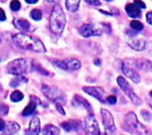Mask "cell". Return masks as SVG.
Instances as JSON below:
<instances>
[{"label": "cell", "mask_w": 152, "mask_h": 135, "mask_svg": "<svg viewBox=\"0 0 152 135\" xmlns=\"http://www.w3.org/2000/svg\"><path fill=\"white\" fill-rule=\"evenodd\" d=\"M61 127L66 131V132H71V131H75V132H78L80 130H82L83 126H82V122L79 120H69V121H66L61 123Z\"/></svg>", "instance_id": "13"}, {"label": "cell", "mask_w": 152, "mask_h": 135, "mask_svg": "<svg viewBox=\"0 0 152 135\" xmlns=\"http://www.w3.org/2000/svg\"><path fill=\"white\" fill-rule=\"evenodd\" d=\"M121 69H122L123 73H124L128 78H130L134 83L139 84V83L141 82V77H140V75H139L133 68L128 67V66L123 64Z\"/></svg>", "instance_id": "14"}, {"label": "cell", "mask_w": 152, "mask_h": 135, "mask_svg": "<svg viewBox=\"0 0 152 135\" xmlns=\"http://www.w3.org/2000/svg\"><path fill=\"white\" fill-rule=\"evenodd\" d=\"M33 69L37 71L38 73H40L42 76H49L50 75V72L47 71L45 69H44L43 67H41V65L37 64V63H33Z\"/></svg>", "instance_id": "28"}, {"label": "cell", "mask_w": 152, "mask_h": 135, "mask_svg": "<svg viewBox=\"0 0 152 135\" xmlns=\"http://www.w3.org/2000/svg\"><path fill=\"white\" fill-rule=\"evenodd\" d=\"M34 61L30 59L27 58H20L12 61L8 63L6 67V70L9 74L19 77L24 74L29 73L33 69Z\"/></svg>", "instance_id": "4"}, {"label": "cell", "mask_w": 152, "mask_h": 135, "mask_svg": "<svg viewBox=\"0 0 152 135\" xmlns=\"http://www.w3.org/2000/svg\"><path fill=\"white\" fill-rule=\"evenodd\" d=\"M9 112V107L5 103H0V116H6Z\"/></svg>", "instance_id": "30"}, {"label": "cell", "mask_w": 152, "mask_h": 135, "mask_svg": "<svg viewBox=\"0 0 152 135\" xmlns=\"http://www.w3.org/2000/svg\"><path fill=\"white\" fill-rule=\"evenodd\" d=\"M83 91L86 93H87L88 95L97 99L100 102H102V103L106 102V99H107V97H105L106 93L102 87H100V86H84Z\"/></svg>", "instance_id": "12"}, {"label": "cell", "mask_w": 152, "mask_h": 135, "mask_svg": "<svg viewBox=\"0 0 152 135\" xmlns=\"http://www.w3.org/2000/svg\"><path fill=\"white\" fill-rule=\"evenodd\" d=\"M29 15H30V18L33 19L36 21L41 20L42 17H43V13H42V12L39 9H33V10H31Z\"/></svg>", "instance_id": "25"}, {"label": "cell", "mask_w": 152, "mask_h": 135, "mask_svg": "<svg viewBox=\"0 0 152 135\" xmlns=\"http://www.w3.org/2000/svg\"><path fill=\"white\" fill-rule=\"evenodd\" d=\"M94 63L96 66H100V65H101V60H100V59H95V60L94 61Z\"/></svg>", "instance_id": "40"}, {"label": "cell", "mask_w": 152, "mask_h": 135, "mask_svg": "<svg viewBox=\"0 0 152 135\" xmlns=\"http://www.w3.org/2000/svg\"><path fill=\"white\" fill-rule=\"evenodd\" d=\"M123 64L130 67H135L137 69H140L142 70H145V71H150L152 72V61L148 60V59H144V58H138V59H134V58H128L124 60Z\"/></svg>", "instance_id": "8"}, {"label": "cell", "mask_w": 152, "mask_h": 135, "mask_svg": "<svg viewBox=\"0 0 152 135\" xmlns=\"http://www.w3.org/2000/svg\"><path fill=\"white\" fill-rule=\"evenodd\" d=\"M85 131L86 135H101L100 127L94 114H89L85 120Z\"/></svg>", "instance_id": "10"}, {"label": "cell", "mask_w": 152, "mask_h": 135, "mask_svg": "<svg viewBox=\"0 0 152 135\" xmlns=\"http://www.w3.org/2000/svg\"><path fill=\"white\" fill-rule=\"evenodd\" d=\"M128 45L135 51H143L147 47V43L144 39H134L128 42Z\"/></svg>", "instance_id": "20"}, {"label": "cell", "mask_w": 152, "mask_h": 135, "mask_svg": "<svg viewBox=\"0 0 152 135\" xmlns=\"http://www.w3.org/2000/svg\"><path fill=\"white\" fill-rule=\"evenodd\" d=\"M146 20H147V22L149 24L152 25V11L147 12V14H146Z\"/></svg>", "instance_id": "37"}, {"label": "cell", "mask_w": 152, "mask_h": 135, "mask_svg": "<svg viewBox=\"0 0 152 135\" xmlns=\"http://www.w3.org/2000/svg\"><path fill=\"white\" fill-rule=\"evenodd\" d=\"M142 116L146 121H151V114L147 110H142Z\"/></svg>", "instance_id": "33"}, {"label": "cell", "mask_w": 152, "mask_h": 135, "mask_svg": "<svg viewBox=\"0 0 152 135\" xmlns=\"http://www.w3.org/2000/svg\"><path fill=\"white\" fill-rule=\"evenodd\" d=\"M150 96L151 97V99H152V91H151V92H150Z\"/></svg>", "instance_id": "42"}, {"label": "cell", "mask_w": 152, "mask_h": 135, "mask_svg": "<svg viewBox=\"0 0 152 135\" xmlns=\"http://www.w3.org/2000/svg\"><path fill=\"white\" fill-rule=\"evenodd\" d=\"M86 3H87L90 5H94V6H99L101 5V2L100 0H85Z\"/></svg>", "instance_id": "34"}, {"label": "cell", "mask_w": 152, "mask_h": 135, "mask_svg": "<svg viewBox=\"0 0 152 135\" xmlns=\"http://www.w3.org/2000/svg\"><path fill=\"white\" fill-rule=\"evenodd\" d=\"M55 105H56V109H57V110L59 111V113H61V115H65V114H66V113H65V110H64V109H63V107H62L61 104L57 103V104H55Z\"/></svg>", "instance_id": "35"}, {"label": "cell", "mask_w": 152, "mask_h": 135, "mask_svg": "<svg viewBox=\"0 0 152 135\" xmlns=\"http://www.w3.org/2000/svg\"><path fill=\"white\" fill-rule=\"evenodd\" d=\"M53 63L64 70H78L81 69V62L77 59L70 58V59H66L63 61H54Z\"/></svg>", "instance_id": "9"}, {"label": "cell", "mask_w": 152, "mask_h": 135, "mask_svg": "<svg viewBox=\"0 0 152 135\" xmlns=\"http://www.w3.org/2000/svg\"><path fill=\"white\" fill-rule=\"evenodd\" d=\"M23 93L20 91H14L11 93V101L13 102H19L23 100Z\"/></svg>", "instance_id": "26"}, {"label": "cell", "mask_w": 152, "mask_h": 135, "mask_svg": "<svg viewBox=\"0 0 152 135\" xmlns=\"http://www.w3.org/2000/svg\"><path fill=\"white\" fill-rule=\"evenodd\" d=\"M72 103H73V106H76V107H82V108L87 109V110L90 112V114H94V113H93V109H92L90 103H89L85 98H83L82 96L75 95L74 98H73Z\"/></svg>", "instance_id": "17"}, {"label": "cell", "mask_w": 152, "mask_h": 135, "mask_svg": "<svg viewBox=\"0 0 152 135\" xmlns=\"http://www.w3.org/2000/svg\"><path fill=\"white\" fill-rule=\"evenodd\" d=\"M43 135H60L61 131L58 127L53 126V125H46L42 129Z\"/></svg>", "instance_id": "23"}, {"label": "cell", "mask_w": 152, "mask_h": 135, "mask_svg": "<svg viewBox=\"0 0 152 135\" xmlns=\"http://www.w3.org/2000/svg\"><path fill=\"white\" fill-rule=\"evenodd\" d=\"M105 1H108V2H110V1H112V0H105Z\"/></svg>", "instance_id": "45"}, {"label": "cell", "mask_w": 152, "mask_h": 135, "mask_svg": "<svg viewBox=\"0 0 152 135\" xmlns=\"http://www.w3.org/2000/svg\"><path fill=\"white\" fill-rule=\"evenodd\" d=\"M6 20V14L4 12V11L0 8V21H4Z\"/></svg>", "instance_id": "36"}, {"label": "cell", "mask_w": 152, "mask_h": 135, "mask_svg": "<svg viewBox=\"0 0 152 135\" xmlns=\"http://www.w3.org/2000/svg\"><path fill=\"white\" fill-rule=\"evenodd\" d=\"M117 82H118V86L122 89V91L126 93V95L133 102V104H134L135 106H140L142 104V100L134 93L133 87L129 85V83L126 81V78L119 76L117 79Z\"/></svg>", "instance_id": "6"}, {"label": "cell", "mask_w": 152, "mask_h": 135, "mask_svg": "<svg viewBox=\"0 0 152 135\" xmlns=\"http://www.w3.org/2000/svg\"><path fill=\"white\" fill-rule=\"evenodd\" d=\"M41 131L40 120L38 117H34L29 123L28 129L25 131V135H38Z\"/></svg>", "instance_id": "16"}, {"label": "cell", "mask_w": 152, "mask_h": 135, "mask_svg": "<svg viewBox=\"0 0 152 135\" xmlns=\"http://www.w3.org/2000/svg\"><path fill=\"white\" fill-rule=\"evenodd\" d=\"M3 135H7V134H3Z\"/></svg>", "instance_id": "47"}, {"label": "cell", "mask_w": 152, "mask_h": 135, "mask_svg": "<svg viewBox=\"0 0 152 135\" xmlns=\"http://www.w3.org/2000/svg\"><path fill=\"white\" fill-rule=\"evenodd\" d=\"M126 12L127 15L131 18H138V17H141L142 15L141 9L138 6H136L134 3L127 4L126 5Z\"/></svg>", "instance_id": "19"}, {"label": "cell", "mask_w": 152, "mask_h": 135, "mask_svg": "<svg viewBox=\"0 0 152 135\" xmlns=\"http://www.w3.org/2000/svg\"><path fill=\"white\" fill-rule=\"evenodd\" d=\"M80 0H65V6L69 12H76L79 9Z\"/></svg>", "instance_id": "22"}, {"label": "cell", "mask_w": 152, "mask_h": 135, "mask_svg": "<svg viewBox=\"0 0 152 135\" xmlns=\"http://www.w3.org/2000/svg\"><path fill=\"white\" fill-rule=\"evenodd\" d=\"M149 103H150V105H151V108H152V102H149Z\"/></svg>", "instance_id": "44"}, {"label": "cell", "mask_w": 152, "mask_h": 135, "mask_svg": "<svg viewBox=\"0 0 152 135\" xmlns=\"http://www.w3.org/2000/svg\"><path fill=\"white\" fill-rule=\"evenodd\" d=\"M12 24L15 27V28L23 31V32H28L30 30L31 25L28 22V20H25V19H13L12 20Z\"/></svg>", "instance_id": "18"}, {"label": "cell", "mask_w": 152, "mask_h": 135, "mask_svg": "<svg viewBox=\"0 0 152 135\" xmlns=\"http://www.w3.org/2000/svg\"><path fill=\"white\" fill-rule=\"evenodd\" d=\"M26 84L28 83V78H26L25 77L23 76H19V77H16L15 78H13L11 82H10V86L11 87H17L19 86L20 84Z\"/></svg>", "instance_id": "24"}, {"label": "cell", "mask_w": 152, "mask_h": 135, "mask_svg": "<svg viewBox=\"0 0 152 135\" xmlns=\"http://www.w3.org/2000/svg\"><path fill=\"white\" fill-rule=\"evenodd\" d=\"M130 26L133 29H134L135 31H141L143 29L144 26H143V23L139 21V20H134L131 21L130 23Z\"/></svg>", "instance_id": "27"}, {"label": "cell", "mask_w": 152, "mask_h": 135, "mask_svg": "<svg viewBox=\"0 0 152 135\" xmlns=\"http://www.w3.org/2000/svg\"><path fill=\"white\" fill-rule=\"evenodd\" d=\"M45 1L47 2V3H55L56 4L59 0H45Z\"/></svg>", "instance_id": "41"}, {"label": "cell", "mask_w": 152, "mask_h": 135, "mask_svg": "<svg viewBox=\"0 0 152 135\" xmlns=\"http://www.w3.org/2000/svg\"><path fill=\"white\" fill-rule=\"evenodd\" d=\"M21 7V4L19 0H12L10 3V8L13 12H18Z\"/></svg>", "instance_id": "29"}, {"label": "cell", "mask_w": 152, "mask_h": 135, "mask_svg": "<svg viewBox=\"0 0 152 135\" xmlns=\"http://www.w3.org/2000/svg\"><path fill=\"white\" fill-rule=\"evenodd\" d=\"M134 4L136 6H138L140 9H145L146 8V4L142 0H134Z\"/></svg>", "instance_id": "32"}, {"label": "cell", "mask_w": 152, "mask_h": 135, "mask_svg": "<svg viewBox=\"0 0 152 135\" xmlns=\"http://www.w3.org/2000/svg\"><path fill=\"white\" fill-rule=\"evenodd\" d=\"M19 130H20L19 124H17L16 122L10 121V122H7L5 124V127H4V134L12 135L14 134H16Z\"/></svg>", "instance_id": "21"}, {"label": "cell", "mask_w": 152, "mask_h": 135, "mask_svg": "<svg viewBox=\"0 0 152 135\" xmlns=\"http://www.w3.org/2000/svg\"><path fill=\"white\" fill-rule=\"evenodd\" d=\"M123 128L134 134L136 135H152V131L147 126H143L137 118L136 115L130 111L124 117Z\"/></svg>", "instance_id": "3"}, {"label": "cell", "mask_w": 152, "mask_h": 135, "mask_svg": "<svg viewBox=\"0 0 152 135\" xmlns=\"http://www.w3.org/2000/svg\"><path fill=\"white\" fill-rule=\"evenodd\" d=\"M0 61H1V59H0Z\"/></svg>", "instance_id": "48"}, {"label": "cell", "mask_w": 152, "mask_h": 135, "mask_svg": "<svg viewBox=\"0 0 152 135\" xmlns=\"http://www.w3.org/2000/svg\"><path fill=\"white\" fill-rule=\"evenodd\" d=\"M0 2H2V3H4V2H6V0H0Z\"/></svg>", "instance_id": "43"}, {"label": "cell", "mask_w": 152, "mask_h": 135, "mask_svg": "<svg viewBox=\"0 0 152 135\" xmlns=\"http://www.w3.org/2000/svg\"><path fill=\"white\" fill-rule=\"evenodd\" d=\"M42 92L47 99H49L51 101L54 102L55 104L59 103V104L64 105L67 102L66 94L61 89H59L55 86L43 84L42 85Z\"/></svg>", "instance_id": "5"}, {"label": "cell", "mask_w": 152, "mask_h": 135, "mask_svg": "<svg viewBox=\"0 0 152 135\" xmlns=\"http://www.w3.org/2000/svg\"><path fill=\"white\" fill-rule=\"evenodd\" d=\"M106 101H107L108 103H110V105H114V104H116V103H117V101H118V98H117L115 95H110V96H108V97H107Z\"/></svg>", "instance_id": "31"}, {"label": "cell", "mask_w": 152, "mask_h": 135, "mask_svg": "<svg viewBox=\"0 0 152 135\" xmlns=\"http://www.w3.org/2000/svg\"><path fill=\"white\" fill-rule=\"evenodd\" d=\"M4 127H5V123L4 122L3 119L0 118V132H4Z\"/></svg>", "instance_id": "38"}, {"label": "cell", "mask_w": 152, "mask_h": 135, "mask_svg": "<svg viewBox=\"0 0 152 135\" xmlns=\"http://www.w3.org/2000/svg\"><path fill=\"white\" fill-rule=\"evenodd\" d=\"M102 135H105V134H102Z\"/></svg>", "instance_id": "50"}, {"label": "cell", "mask_w": 152, "mask_h": 135, "mask_svg": "<svg viewBox=\"0 0 152 135\" xmlns=\"http://www.w3.org/2000/svg\"><path fill=\"white\" fill-rule=\"evenodd\" d=\"M101 116L102 118V124L105 129V135H117V128L114 122L112 114L106 109H101Z\"/></svg>", "instance_id": "7"}, {"label": "cell", "mask_w": 152, "mask_h": 135, "mask_svg": "<svg viewBox=\"0 0 152 135\" xmlns=\"http://www.w3.org/2000/svg\"><path fill=\"white\" fill-rule=\"evenodd\" d=\"M66 25L65 13L59 4L53 5L49 17V27L50 30L54 35H61Z\"/></svg>", "instance_id": "2"}, {"label": "cell", "mask_w": 152, "mask_h": 135, "mask_svg": "<svg viewBox=\"0 0 152 135\" xmlns=\"http://www.w3.org/2000/svg\"><path fill=\"white\" fill-rule=\"evenodd\" d=\"M25 2L29 4H37L38 2V0H25Z\"/></svg>", "instance_id": "39"}, {"label": "cell", "mask_w": 152, "mask_h": 135, "mask_svg": "<svg viewBox=\"0 0 152 135\" xmlns=\"http://www.w3.org/2000/svg\"><path fill=\"white\" fill-rule=\"evenodd\" d=\"M79 34L84 37L99 36H102V30L94 24L86 23L79 28Z\"/></svg>", "instance_id": "11"}, {"label": "cell", "mask_w": 152, "mask_h": 135, "mask_svg": "<svg viewBox=\"0 0 152 135\" xmlns=\"http://www.w3.org/2000/svg\"><path fill=\"white\" fill-rule=\"evenodd\" d=\"M40 103H41V101L36 96H30V101H29L28 105L23 109L22 116L23 117H28V116H30V115L34 114V112H35V110L37 109V106L38 104H40Z\"/></svg>", "instance_id": "15"}, {"label": "cell", "mask_w": 152, "mask_h": 135, "mask_svg": "<svg viewBox=\"0 0 152 135\" xmlns=\"http://www.w3.org/2000/svg\"><path fill=\"white\" fill-rule=\"evenodd\" d=\"M151 55H152V52H151Z\"/></svg>", "instance_id": "49"}, {"label": "cell", "mask_w": 152, "mask_h": 135, "mask_svg": "<svg viewBox=\"0 0 152 135\" xmlns=\"http://www.w3.org/2000/svg\"><path fill=\"white\" fill-rule=\"evenodd\" d=\"M1 41H2V39H1V37H0V43H1Z\"/></svg>", "instance_id": "46"}, {"label": "cell", "mask_w": 152, "mask_h": 135, "mask_svg": "<svg viewBox=\"0 0 152 135\" xmlns=\"http://www.w3.org/2000/svg\"><path fill=\"white\" fill-rule=\"evenodd\" d=\"M12 40L15 44V45H17L20 49L28 50L39 53H46V49L42 41L33 36L25 33H17L12 36Z\"/></svg>", "instance_id": "1"}]
</instances>
